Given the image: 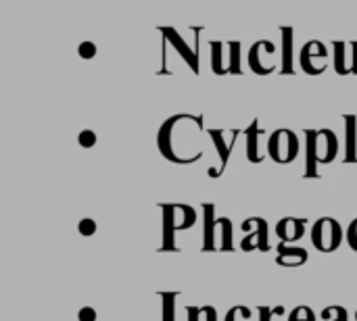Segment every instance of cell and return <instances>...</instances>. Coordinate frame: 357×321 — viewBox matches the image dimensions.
I'll use <instances>...</instances> for the list:
<instances>
[{"label": "cell", "mask_w": 357, "mask_h": 321, "mask_svg": "<svg viewBox=\"0 0 357 321\" xmlns=\"http://www.w3.org/2000/svg\"><path fill=\"white\" fill-rule=\"evenodd\" d=\"M316 146H318V157H320V165H328L337 159L339 155V138L331 127H322L318 130V138H316Z\"/></svg>", "instance_id": "30bf717a"}, {"label": "cell", "mask_w": 357, "mask_h": 321, "mask_svg": "<svg viewBox=\"0 0 357 321\" xmlns=\"http://www.w3.org/2000/svg\"><path fill=\"white\" fill-rule=\"evenodd\" d=\"M280 36H282V65H280V71L287 73V75H293L295 73V61H293V38H295V31L293 27L289 25H282L280 27Z\"/></svg>", "instance_id": "2e32d148"}, {"label": "cell", "mask_w": 357, "mask_h": 321, "mask_svg": "<svg viewBox=\"0 0 357 321\" xmlns=\"http://www.w3.org/2000/svg\"><path fill=\"white\" fill-rule=\"evenodd\" d=\"M345 163L357 161V117L345 115Z\"/></svg>", "instance_id": "e0dca14e"}, {"label": "cell", "mask_w": 357, "mask_h": 321, "mask_svg": "<svg viewBox=\"0 0 357 321\" xmlns=\"http://www.w3.org/2000/svg\"><path fill=\"white\" fill-rule=\"evenodd\" d=\"M318 58L326 63L328 61V48L320 40H310L301 48V54H299L301 71H305L307 75H322L328 69V65H318Z\"/></svg>", "instance_id": "52a82bcc"}, {"label": "cell", "mask_w": 357, "mask_h": 321, "mask_svg": "<svg viewBox=\"0 0 357 321\" xmlns=\"http://www.w3.org/2000/svg\"><path fill=\"white\" fill-rule=\"evenodd\" d=\"M209 138L218 150V157H220V171L224 173L228 161H230V155H232V148H234V142H226V136L230 134V130H220V127H211L209 132Z\"/></svg>", "instance_id": "9a60e30c"}, {"label": "cell", "mask_w": 357, "mask_h": 321, "mask_svg": "<svg viewBox=\"0 0 357 321\" xmlns=\"http://www.w3.org/2000/svg\"><path fill=\"white\" fill-rule=\"evenodd\" d=\"M96 221L94 219H90V217H84L79 224H77V232H79V236H94L96 234Z\"/></svg>", "instance_id": "f1b7e54d"}, {"label": "cell", "mask_w": 357, "mask_h": 321, "mask_svg": "<svg viewBox=\"0 0 357 321\" xmlns=\"http://www.w3.org/2000/svg\"><path fill=\"white\" fill-rule=\"evenodd\" d=\"M266 134H268V132L259 127V121H257V119H253V121H251V125H249V127H245V138H247V159H249L251 163H261V161L268 157V152H261V150H259V138H261V136H266Z\"/></svg>", "instance_id": "5bb4252c"}, {"label": "cell", "mask_w": 357, "mask_h": 321, "mask_svg": "<svg viewBox=\"0 0 357 321\" xmlns=\"http://www.w3.org/2000/svg\"><path fill=\"white\" fill-rule=\"evenodd\" d=\"M310 261V253L307 249L303 246H293V244H284L280 242L278 244V253H276V263L280 267H289V269H295V267H301Z\"/></svg>", "instance_id": "7c38bea8"}, {"label": "cell", "mask_w": 357, "mask_h": 321, "mask_svg": "<svg viewBox=\"0 0 357 321\" xmlns=\"http://www.w3.org/2000/svg\"><path fill=\"white\" fill-rule=\"evenodd\" d=\"M96 52H98V48H96V44L94 42H82L79 46H77V54L84 58V61H90V58H94L96 56Z\"/></svg>", "instance_id": "484cf974"}, {"label": "cell", "mask_w": 357, "mask_h": 321, "mask_svg": "<svg viewBox=\"0 0 357 321\" xmlns=\"http://www.w3.org/2000/svg\"><path fill=\"white\" fill-rule=\"evenodd\" d=\"M303 136H305V171H303V178H307V180H320L322 178L320 171H318L320 157H318V146H316L318 130H305Z\"/></svg>", "instance_id": "4fadbf2b"}, {"label": "cell", "mask_w": 357, "mask_h": 321, "mask_svg": "<svg viewBox=\"0 0 357 321\" xmlns=\"http://www.w3.org/2000/svg\"><path fill=\"white\" fill-rule=\"evenodd\" d=\"M345 240V232L335 217H322L312 228V244L320 253H335Z\"/></svg>", "instance_id": "5b68a950"}, {"label": "cell", "mask_w": 357, "mask_h": 321, "mask_svg": "<svg viewBox=\"0 0 357 321\" xmlns=\"http://www.w3.org/2000/svg\"><path fill=\"white\" fill-rule=\"evenodd\" d=\"M203 132V117L180 113L165 119L157 134V146L163 159L176 165H190L203 159L199 138Z\"/></svg>", "instance_id": "6da1fadb"}, {"label": "cell", "mask_w": 357, "mask_h": 321, "mask_svg": "<svg viewBox=\"0 0 357 321\" xmlns=\"http://www.w3.org/2000/svg\"><path fill=\"white\" fill-rule=\"evenodd\" d=\"M161 321H176V303H178V292H161Z\"/></svg>", "instance_id": "ffe728a7"}, {"label": "cell", "mask_w": 357, "mask_h": 321, "mask_svg": "<svg viewBox=\"0 0 357 321\" xmlns=\"http://www.w3.org/2000/svg\"><path fill=\"white\" fill-rule=\"evenodd\" d=\"M96 311L92 309V307H82L79 311H77V321H96Z\"/></svg>", "instance_id": "4dcf8cb0"}, {"label": "cell", "mask_w": 357, "mask_h": 321, "mask_svg": "<svg viewBox=\"0 0 357 321\" xmlns=\"http://www.w3.org/2000/svg\"><path fill=\"white\" fill-rule=\"evenodd\" d=\"M261 52L276 54L278 48H276V44L270 42V40H257V42L251 46V50H249V67H251V71L257 73V75H270V73L276 71V65H270V63L261 61Z\"/></svg>", "instance_id": "9c48e42d"}, {"label": "cell", "mask_w": 357, "mask_h": 321, "mask_svg": "<svg viewBox=\"0 0 357 321\" xmlns=\"http://www.w3.org/2000/svg\"><path fill=\"white\" fill-rule=\"evenodd\" d=\"M241 230L245 232V238L241 240V251L245 253H268L272 249L270 244V226L264 217H249L243 221Z\"/></svg>", "instance_id": "8992f818"}, {"label": "cell", "mask_w": 357, "mask_h": 321, "mask_svg": "<svg viewBox=\"0 0 357 321\" xmlns=\"http://www.w3.org/2000/svg\"><path fill=\"white\" fill-rule=\"evenodd\" d=\"M320 318L324 321H349V311L343 305H331L322 309Z\"/></svg>", "instance_id": "603a6c76"}, {"label": "cell", "mask_w": 357, "mask_h": 321, "mask_svg": "<svg viewBox=\"0 0 357 321\" xmlns=\"http://www.w3.org/2000/svg\"><path fill=\"white\" fill-rule=\"evenodd\" d=\"M224 321H253V311L245 305H234L228 313Z\"/></svg>", "instance_id": "d4e9b609"}, {"label": "cell", "mask_w": 357, "mask_h": 321, "mask_svg": "<svg viewBox=\"0 0 357 321\" xmlns=\"http://www.w3.org/2000/svg\"><path fill=\"white\" fill-rule=\"evenodd\" d=\"M163 211V242H161V253L165 251H178L176 246V232L180 230H190L197 224V211L190 205L182 203H169V205H159Z\"/></svg>", "instance_id": "3957f363"}, {"label": "cell", "mask_w": 357, "mask_h": 321, "mask_svg": "<svg viewBox=\"0 0 357 321\" xmlns=\"http://www.w3.org/2000/svg\"><path fill=\"white\" fill-rule=\"evenodd\" d=\"M228 50H230V56H228V73L241 75V73H243V67H241V52H243V46H241V42H236V40L228 42Z\"/></svg>", "instance_id": "44dd1931"}, {"label": "cell", "mask_w": 357, "mask_h": 321, "mask_svg": "<svg viewBox=\"0 0 357 321\" xmlns=\"http://www.w3.org/2000/svg\"><path fill=\"white\" fill-rule=\"evenodd\" d=\"M159 31H161L163 40H165L167 44H172V46H174V50L184 58V63L190 67V71H192V73H201L199 54H197V50H195V48H190V46H188V42L180 36V31H178L176 27H169V25H161V27H159Z\"/></svg>", "instance_id": "ba28073f"}, {"label": "cell", "mask_w": 357, "mask_h": 321, "mask_svg": "<svg viewBox=\"0 0 357 321\" xmlns=\"http://www.w3.org/2000/svg\"><path fill=\"white\" fill-rule=\"evenodd\" d=\"M96 140H98V136H96V132H92V130H84V132H79V136H77V144H79L82 148H92V146L96 144Z\"/></svg>", "instance_id": "4316f807"}, {"label": "cell", "mask_w": 357, "mask_h": 321, "mask_svg": "<svg viewBox=\"0 0 357 321\" xmlns=\"http://www.w3.org/2000/svg\"><path fill=\"white\" fill-rule=\"evenodd\" d=\"M186 321H218V311L211 305H188Z\"/></svg>", "instance_id": "ac0fdd59"}, {"label": "cell", "mask_w": 357, "mask_h": 321, "mask_svg": "<svg viewBox=\"0 0 357 321\" xmlns=\"http://www.w3.org/2000/svg\"><path fill=\"white\" fill-rule=\"evenodd\" d=\"M289 321H318V315L312 307L307 305H299L289 313Z\"/></svg>", "instance_id": "cb8c5ba5"}, {"label": "cell", "mask_w": 357, "mask_h": 321, "mask_svg": "<svg viewBox=\"0 0 357 321\" xmlns=\"http://www.w3.org/2000/svg\"><path fill=\"white\" fill-rule=\"evenodd\" d=\"M351 73L357 75V40L351 42Z\"/></svg>", "instance_id": "1f68e13d"}, {"label": "cell", "mask_w": 357, "mask_h": 321, "mask_svg": "<svg viewBox=\"0 0 357 321\" xmlns=\"http://www.w3.org/2000/svg\"><path fill=\"white\" fill-rule=\"evenodd\" d=\"M211 46H209V52H211V71L215 73V75H226L228 73V67L224 65V44L222 42H218V40H213V42H209Z\"/></svg>", "instance_id": "d6986e66"}, {"label": "cell", "mask_w": 357, "mask_h": 321, "mask_svg": "<svg viewBox=\"0 0 357 321\" xmlns=\"http://www.w3.org/2000/svg\"><path fill=\"white\" fill-rule=\"evenodd\" d=\"M345 238H347L349 249L357 253V219H354V221L349 224V228H347V232H345Z\"/></svg>", "instance_id": "f546056e"}, {"label": "cell", "mask_w": 357, "mask_h": 321, "mask_svg": "<svg viewBox=\"0 0 357 321\" xmlns=\"http://www.w3.org/2000/svg\"><path fill=\"white\" fill-rule=\"evenodd\" d=\"M305 219H297V217H284L276 224V236L280 242L284 244H295L305 236Z\"/></svg>", "instance_id": "8fae6325"}, {"label": "cell", "mask_w": 357, "mask_h": 321, "mask_svg": "<svg viewBox=\"0 0 357 321\" xmlns=\"http://www.w3.org/2000/svg\"><path fill=\"white\" fill-rule=\"evenodd\" d=\"M356 321H357V311H356Z\"/></svg>", "instance_id": "d6a6232c"}, {"label": "cell", "mask_w": 357, "mask_h": 321, "mask_svg": "<svg viewBox=\"0 0 357 321\" xmlns=\"http://www.w3.org/2000/svg\"><path fill=\"white\" fill-rule=\"evenodd\" d=\"M345 52H347V44L345 42H335V71L339 75H349L351 69L347 67L345 61Z\"/></svg>", "instance_id": "7402d4cb"}, {"label": "cell", "mask_w": 357, "mask_h": 321, "mask_svg": "<svg viewBox=\"0 0 357 321\" xmlns=\"http://www.w3.org/2000/svg\"><path fill=\"white\" fill-rule=\"evenodd\" d=\"M299 150H301V146H299V136H297L293 130L280 127V130H276V132L270 134L266 152H268V157H270L274 163H278V165H289V163H293V161L299 157Z\"/></svg>", "instance_id": "277c9868"}, {"label": "cell", "mask_w": 357, "mask_h": 321, "mask_svg": "<svg viewBox=\"0 0 357 321\" xmlns=\"http://www.w3.org/2000/svg\"><path fill=\"white\" fill-rule=\"evenodd\" d=\"M203 251L205 253H232L234 251V226L228 217H218L215 205L203 207Z\"/></svg>", "instance_id": "7a4b0ae2"}, {"label": "cell", "mask_w": 357, "mask_h": 321, "mask_svg": "<svg viewBox=\"0 0 357 321\" xmlns=\"http://www.w3.org/2000/svg\"><path fill=\"white\" fill-rule=\"evenodd\" d=\"M284 307H257V315H259V321H272V318L276 315H284Z\"/></svg>", "instance_id": "83f0119b"}]
</instances>
